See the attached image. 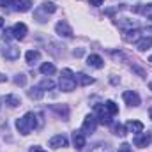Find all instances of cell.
Wrapping results in <instances>:
<instances>
[{
    "label": "cell",
    "instance_id": "obj_1",
    "mask_svg": "<svg viewBox=\"0 0 152 152\" xmlns=\"http://www.w3.org/2000/svg\"><path fill=\"white\" fill-rule=\"evenodd\" d=\"M36 127H37V117H36V113H32V112L25 113L21 118L16 120V129L21 134H30V131H34Z\"/></svg>",
    "mask_w": 152,
    "mask_h": 152
},
{
    "label": "cell",
    "instance_id": "obj_2",
    "mask_svg": "<svg viewBox=\"0 0 152 152\" xmlns=\"http://www.w3.org/2000/svg\"><path fill=\"white\" fill-rule=\"evenodd\" d=\"M58 85H60V88L64 90V92H71V90H75L76 88V78H75V73L71 71V69H64L62 71V75H60V81H58Z\"/></svg>",
    "mask_w": 152,
    "mask_h": 152
},
{
    "label": "cell",
    "instance_id": "obj_3",
    "mask_svg": "<svg viewBox=\"0 0 152 152\" xmlns=\"http://www.w3.org/2000/svg\"><path fill=\"white\" fill-rule=\"evenodd\" d=\"M97 127V118L96 115H87L83 118V124H81V133L83 134H92Z\"/></svg>",
    "mask_w": 152,
    "mask_h": 152
},
{
    "label": "cell",
    "instance_id": "obj_4",
    "mask_svg": "<svg viewBox=\"0 0 152 152\" xmlns=\"http://www.w3.org/2000/svg\"><path fill=\"white\" fill-rule=\"evenodd\" d=\"M122 97H124L126 104H129V106H140V103H142L140 96H138L134 90H126V92L122 94Z\"/></svg>",
    "mask_w": 152,
    "mask_h": 152
},
{
    "label": "cell",
    "instance_id": "obj_5",
    "mask_svg": "<svg viewBox=\"0 0 152 152\" xmlns=\"http://www.w3.org/2000/svg\"><path fill=\"white\" fill-rule=\"evenodd\" d=\"M96 118H97V122H101V124H112V115L104 110L103 104L96 106Z\"/></svg>",
    "mask_w": 152,
    "mask_h": 152
},
{
    "label": "cell",
    "instance_id": "obj_6",
    "mask_svg": "<svg viewBox=\"0 0 152 152\" xmlns=\"http://www.w3.org/2000/svg\"><path fill=\"white\" fill-rule=\"evenodd\" d=\"M55 30H57V34L62 36V37H73V28L69 27L67 21H58L57 27H55Z\"/></svg>",
    "mask_w": 152,
    "mask_h": 152
},
{
    "label": "cell",
    "instance_id": "obj_7",
    "mask_svg": "<svg viewBox=\"0 0 152 152\" xmlns=\"http://www.w3.org/2000/svg\"><path fill=\"white\" fill-rule=\"evenodd\" d=\"M11 30H12V37L21 41V39H25V36H27V30H28V28H27V25H25V23H16Z\"/></svg>",
    "mask_w": 152,
    "mask_h": 152
},
{
    "label": "cell",
    "instance_id": "obj_8",
    "mask_svg": "<svg viewBox=\"0 0 152 152\" xmlns=\"http://www.w3.org/2000/svg\"><path fill=\"white\" fill-rule=\"evenodd\" d=\"M126 129H127V133L140 134V133H143V124H142L140 120H129V122L126 124Z\"/></svg>",
    "mask_w": 152,
    "mask_h": 152
},
{
    "label": "cell",
    "instance_id": "obj_9",
    "mask_svg": "<svg viewBox=\"0 0 152 152\" xmlns=\"http://www.w3.org/2000/svg\"><path fill=\"white\" fill-rule=\"evenodd\" d=\"M67 138L64 136V134H57V136H53L51 140H50V147H53V149H60V147H67Z\"/></svg>",
    "mask_w": 152,
    "mask_h": 152
},
{
    "label": "cell",
    "instance_id": "obj_10",
    "mask_svg": "<svg viewBox=\"0 0 152 152\" xmlns=\"http://www.w3.org/2000/svg\"><path fill=\"white\" fill-rule=\"evenodd\" d=\"M149 143H151V134H149V133H140V134L134 136V145H136V147H142V149H143V147H147Z\"/></svg>",
    "mask_w": 152,
    "mask_h": 152
},
{
    "label": "cell",
    "instance_id": "obj_11",
    "mask_svg": "<svg viewBox=\"0 0 152 152\" xmlns=\"http://www.w3.org/2000/svg\"><path fill=\"white\" fill-rule=\"evenodd\" d=\"M12 5H14V11L27 12L32 7V0H12Z\"/></svg>",
    "mask_w": 152,
    "mask_h": 152
},
{
    "label": "cell",
    "instance_id": "obj_12",
    "mask_svg": "<svg viewBox=\"0 0 152 152\" xmlns=\"http://www.w3.org/2000/svg\"><path fill=\"white\" fill-rule=\"evenodd\" d=\"M4 57L9 58V60L20 58V48H16V46H5L4 48Z\"/></svg>",
    "mask_w": 152,
    "mask_h": 152
},
{
    "label": "cell",
    "instance_id": "obj_13",
    "mask_svg": "<svg viewBox=\"0 0 152 152\" xmlns=\"http://www.w3.org/2000/svg\"><path fill=\"white\" fill-rule=\"evenodd\" d=\"M87 64H88L90 67H96V69H101V67H104V60H103L99 55H88V58H87Z\"/></svg>",
    "mask_w": 152,
    "mask_h": 152
},
{
    "label": "cell",
    "instance_id": "obj_14",
    "mask_svg": "<svg viewBox=\"0 0 152 152\" xmlns=\"http://www.w3.org/2000/svg\"><path fill=\"white\" fill-rule=\"evenodd\" d=\"M73 143H75V147L78 151H81L85 147V134L81 131H75L73 133Z\"/></svg>",
    "mask_w": 152,
    "mask_h": 152
},
{
    "label": "cell",
    "instance_id": "obj_15",
    "mask_svg": "<svg viewBox=\"0 0 152 152\" xmlns=\"http://www.w3.org/2000/svg\"><path fill=\"white\" fill-rule=\"evenodd\" d=\"M39 58H41V53H39L37 50H28V51L25 53V60H27V64H30V66H34Z\"/></svg>",
    "mask_w": 152,
    "mask_h": 152
},
{
    "label": "cell",
    "instance_id": "obj_16",
    "mask_svg": "<svg viewBox=\"0 0 152 152\" xmlns=\"http://www.w3.org/2000/svg\"><path fill=\"white\" fill-rule=\"evenodd\" d=\"M4 101H5V104H9L11 108H16V106H20V104H21V99H20L18 96H14V94L5 96V97H4Z\"/></svg>",
    "mask_w": 152,
    "mask_h": 152
},
{
    "label": "cell",
    "instance_id": "obj_17",
    "mask_svg": "<svg viewBox=\"0 0 152 152\" xmlns=\"http://www.w3.org/2000/svg\"><path fill=\"white\" fill-rule=\"evenodd\" d=\"M75 78H76V83H80V85H90V83H94V78L87 76L85 73H78V75H75Z\"/></svg>",
    "mask_w": 152,
    "mask_h": 152
},
{
    "label": "cell",
    "instance_id": "obj_18",
    "mask_svg": "<svg viewBox=\"0 0 152 152\" xmlns=\"http://www.w3.org/2000/svg\"><path fill=\"white\" fill-rule=\"evenodd\" d=\"M27 94H28V97H30V99H36V101H37V99H41V97L44 96V90H42L41 87H32Z\"/></svg>",
    "mask_w": 152,
    "mask_h": 152
},
{
    "label": "cell",
    "instance_id": "obj_19",
    "mask_svg": "<svg viewBox=\"0 0 152 152\" xmlns=\"http://www.w3.org/2000/svg\"><path fill=\"white\" fill-rule=\"evenodd\" d=\"M151 46H152V37H143L136 42V48H138L140 51H145V50H149Z\"/></svg>",
    "mask_w": 152,
    "mask_h": 152
},
{
    "label": "cell",
    "instance_id": "obj_20",
    "mask_svg": "<svg viewBox=\"0 0 152 152\" xmlns=\"http://www.w3.org/2000/svg\"><path fill=\"white\" fill-rule=\"evenodd\" d=\"M124 37H126V41H129V42H138L140 41V30H136V28L134 30H127Z\"/></svg>",
    "mask_w": 152,
    "mask_h": 152
},
{
    "label": "cell",
    "instance_id": "obj_21",
    "mask_svg": "<svg viewBox=\"0 0 152 152\" xmlns=\"http://www.w3.org/2000/svg\"><path fill=\"white\" fill-rule=\"evenodd\" d=\"M118 27L133 30V28H136V27H138V21H136V20H122V21H118Z\"/></svg>",
    "mask_w": 152,
    "mask_h": 152
},
{
    "label": "cell",
    "instance_id": "obj_22",
    "mask_svg": "<svg viewBox=\"0 0 152 152\" xmlns=\"http://www.w3.org/2000/svg\"><path fill=\"white\" fill-rule=\"evenodd\" d=\"M103 106H104V110H106L108 113L112 115V117H113V115H117V113H118V106L115 104L113 101H106V103H104Z\"/></svg>",
    "mask_w": 152,
    "mask_h": 152
},
{
    "label": "cell",
    "instance_id": "obj_23",
    "mask_svg": "<svg viewBox=\"0 0 152 152\" xmlns=\"http://www.w3.org/2000/svg\"><path fill=\"white\" fill-rule=\"evenodd\" d=\"M41 73H42V75H53V73H55V66H53L51 62H44V64L41 66Z\"/></svg>",
    "mask_w": 152,
    "mask_h": 152
},
{
    "label": "cell",
    "instance_id": "obj_24",
    "mask_svg": "<svg viewBox=\"0 0 152 152\" xmlns=\"http://www.w3.org/2000/svg\"><path fill=\"white\" fill-rule=\"evenodd\" d=\"M90 152H112V147L110 145H106V143H96Z\"/></svg>",
    "mask_w": 152,
    "mask_h": 152
},
{
    "label": "cell",
    "instance_id": "obj_25",
    "mask_svg": "<svg viewBox=\"0 0 152 152\" xmlns=\"http://www.w3.org/2000/svg\"><path fill=\"white\" fill-rule=\"evenodd\" d=\"M41 11H44V12L51 14V12H55V11H57V5H55L53 2H44V4L41 5Z\"/></svg>",
    "mask_w": 152,
    "mask_h": 152
},
{
    "label": "cell",
    "instance_id": "obj_26",
    "mask_svg": "<svg viewBox=\"0 0 152 152\" xmlns=\"http://www.w3.org/2000/svg\"><path fill=\"white\" fill-rule=\"evenodd\" d=\"M39 87H41L42 90H51V88H55V83L48 78V80H42V81L39 83Z\"/></svg>",
    "mask_w": 152,
    "mask_h": 152
},
{
    "label": "cell",
    "instance_id": "obj_27",
    "mask_svg": "<svg viewBox=\"0 0 152 152\" xmlns=\"http://www.w3.org/2000/svg\"><path fill=\"white\" fill-rule=\"evenodd\" d=\"M126 127L122 126V124H113V133L117 134V136H126Z\"/></svg>",
    "mask_w": 152,
    "mask_h": 152
},
{
    "label": "cell",
    "instance_id": "obj_28",
    "mask_svg": "<svg viewBox=\"0 0 152 152\" xmlns=\"http://www.w3.org/2000/svg\"><path fill=\"white\" fill-rule=\"evenodd\" d=\"M142 14H143V16H147L149 20H152V4H147V5H143V7H142Z\"/></svg>",
    "mask_w": 152,
    "mask_h": 152
},
{
    "label": "cell",
    "instance_id": "obj_29",
    "mask_svg": "<svg viewBox=\"0 0 152 152\" xmlns=\"http://www.w3.org/2000/svg\"><path fill=\"white\" fill-rule=\"evenodd\" d=\"M14 83H16V85H20V87H23V85L27 83V76H25V75H16Z\"/></svg>",
    "mask_w": 152,
    "mask_h": 152
},
{
    "label": "cell",
    "instance_id": "obj_30",
    "mask_svg": "<svg viewBox=\"0 0 152 152\" xmlns=\"http://www.w3.org/2000/svg\"><path fill=\"white\" fill-rule=\"evenodd\" d=\"M117 152H133V149H131V145L129 143H122L120 147H118V151Z\"/></svg>",
    "mask_w": 152,
    "mask_h": 152
},
{
    "label": "cell",
    "instance_id": "obj_31",
    "mask_svg": "<svg viewBox=\"0 0 152 152\" xmlns=\"http://www.w3.org/2000/svg\"><path fill=\"white\" fill-rule=\"evenodd\" d=\"M51 108H53L55 112H58L60 115L64 113V117H67V108H66V106H64V108H58V106H51Z\"/></svg>",
    "mask_w": 152,
    "mask_h": 152
},
{
    "label": "cell",
    "instance_id": "obj_32",
    "mask_svg": "<svg viewBox=\"0 0 152 152\" xmlns=\"http://www.w3.org/2000/svg\"><path fill=\"white\" fill-rule=\"evenodd\" d=\"M88 4H90V5H94V7H99V5L103 4V0H88Z\"/></svg>",
    "mask_w": 152,
    "mask_h": 152
},
{
    "label": "cell",
    "instance_id": "obj_33",
    "mask_svg": "<svg viewBox=\"0 0 152 152\" xmlns=\"http://www.w3.org/2000/svg\"><path fill=\"white\" fill-rule=\"evenodd\" d=\"M0 5L2 7H9V5H12V0H0Z\"/></svg>",
    "mask_w": 152,
    "mask_h": 152
},
{
    "label": "cell",
    "instance_id": "obj_34",
    "mask_svg": "<svg viewBox=\"0 0 152 152\" xmlns=\"http://www.w3.org/2000/svg\"><path fill=\"white\" fill-rule=\"evenodd\" d=\"M28 152H48V151H44V149H41V147H30Z\"/></svg>",
    "mask_w": 152,
    "mask_h": 152
},
{
    "label": "cell",
    "instance_id": "obj_35",
    "mask_svg": "<svg viewBox=\"0 0 152 152\" xmlns=\"http://www.w3.org/2000/svg\"><path fill=\"white\" fill-rule=\"evenodd\" d=\"M0 81H7V76H5V75H2V73H0Z\"/></svg>",
    "mask_w": 152,
    "mask_h": 152
},
{
    "label": "cell",
    "instance_id": "obj_36",
    "mask_svg": "<svg viewBox=\"0 0 152 152\" xmlns=\"http://www.w3.org/2000/svg\"><path fill=\"white\" fill-rule=\"evenodd\" d=\"M4 27V18H0V28Z\"/></svg>",
    "mask_w": 152,
    "mask_h": 152
},
{
    "label": "cell",
    "instance_id": "obj_37",
    "mask_svg": "<svg viewBox=\"0 0 152 152\" xmlns=\"http://www.w3.org/2000/svg\"><path fill=\"white\" fill-rule=\"evenodd\" d=\"M149 115H151V118H152V108H151V112H149Z\"/></svg>",
    "mask_w": 152,
    "mask_h": 152
},
{
    "label": "cell",
    "instance_id": "obj_38",
    "mask_svg": "<svg viewBox=\"0 0 152 152\" xmlns=\"http://www.w3.org/2000/svg\"><path fill=\"white\" fill-rule=\"evenodd\" d=\"M149 88H151V90H152V81H151V85H149Z\"/></svg>",
    "mask_w": 152,
    "mask_h": 152
},
{
    "label": "cell",
    "instance_id": "obj_39",
    "mask_svg": "<svg viewBox=\"0 0 152 152\" xmlns=\"http://www.w3.org/2000/svg\"><path fill=\"white\" fill-rule=\"evenodd\" d=\"M149 60H151V62H152V57H151V58H149Z\"/></svg>",
    "mask_w": 152,
    "mask_h": 152
}]
</instances>
